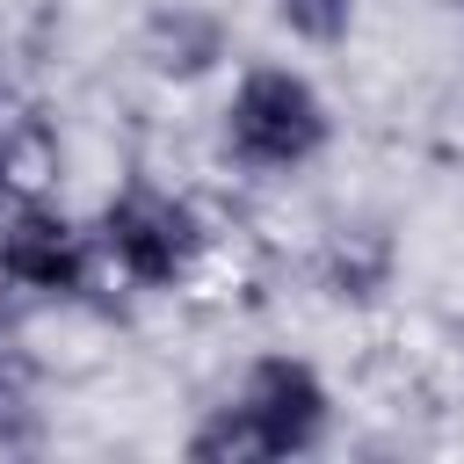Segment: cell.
<instances>
[{
	"label": "cell",
	"mask_w": 464,
	"mask_h": 464,
	"mask_svg": "<svg viewBox=\"0 0 464 464\" xmlns=\"http://www.w3.org/2000/svg\"><path fill=\"white\" fill-rule=\"evenodd\" d=\"M94 254L123 290L174 297L210 261V218L196 210V196H181V188H167L152 174H130L94 210Z\"/></svg>",
	"instance_id": "6da1fadb"
},
{
	"label": "cell",
	"mask_w": 464,
	"mask_h": 464,
	"mask_svg": "<svg viewBox=\"0 0 464 464\" xmlns=\"http://www.w3.org/2000/svg\"><path fill=\"white\" fill-rule=\"evenodd\" d=\"M218 145L239 174H297L334 145V109L319 94V80L304 65L283 58H254L232 72L225 102H218Z\"/></svg>",
	"instance_id": "7a4b0ae2"
},
{
	"label": "cell",
	"mask_w": 464,
	"mask_h": 464,
	"mask_svg": "<svg viewBox=\"0 0 464 464\" xmlns=\"http://www.w3.org/2000/svg\"><path fill=\"white\" fill-rule=\"evenodd\" d=\"M102 254H94V225H80L65 203L51 196H14L0 218V276L14 297H51L72 304L87 297Z\"/></svg>",
	"instance_id": "3957f363"
},
{
	"label": "cell",
	"mask_w": 464,
	"mask_h": 464,
	"mask_svg": "<svg viewBox=\"0 0 464 464\" xmlns=\"http://www.w3.org/2000/svg\"><path fill=\"white\" fill-rule=\"evenodd\" d=\"M225 399L246 413V428H254V442H261V464H276V457H312V450L326 442V428H334V392H326L319 362H304V355H290V348L254 355Z\"/></svg>",
	"instance_id": "277c9868"
},
{
	"label": "cell",
	"mask_w": 464,
	"mask_h": 464,
	"mask_svg": "<svg viewBox=\"0 0 464 464\" xmlns=\"http://www.w3.org/2000/svg\"><path fill=\"white\" fill-rule=\"evenodd\" d=\"M138 58H145L152 80L196 87V80H210V72L232 65V22L210 0H160L138 22Z\"/></svg>",
	"instance_id": "5b68a950"
},
{
	"label": "cell",
	"mask_w": 464,
	"mask_h": 464,
	"mask_svg": "<svg viewBox=\"0 0 464 464\" xmlns=\"http://www.w3.org/2000/svg\"><path fill=\"white\" fill-rule=\"evenodd\" d=\"M319 283H326V297H341V304L384 297V290H392V239H384V232H348V225H341V232L326 239Z\"/></svg>",
	"instance_id": "8992f818"
},
{
	"label": "cell",
	"mask_w": 464,
	"mask_h": 464,
	"mask_svg": "<svg viewBox=\"0 0 464 464\" xmlns=\"http://www.w3.org/2000/svg\"><path fill=\"white\" fill-rule=\"evenodd\" d=\"M268 14H276V22H283L297 44L334 51V44H348V36H355L362 0H268Z\"/></svg>",
	"instance_id": "52a82bcc"
},
{
	"label": "cell",
	"mask_w": 464,
	"mask_h": 464,
	"mask_svg": "<svg viewBox=\"0 0 464 464\" xmlns=\"http://www.w3.org/2000/svg\"><path fill=\"white\" fill-rule=\"evenodd\" d=\"M29 442H36V399H29V377L0 355V457H14Z\"/></svg>",
	"instance_id": "ba28073f"
},
{
	"label": "cell",
	"mask_w": 464,
	"mask_h": 464,
	"mask_svg": "<svg viewBox=\"0 0 464 464\" xmlns=\"http://www.w3.org/2000/svg\"><path fill=\"white\" fill-rule=\"evenodd\" d=\"M22 188H14V174H7V160H0V218H7V203H14Z\"/></svg>",
	"instance_id": "9c48e42d"
},
{
	"label": "cell",
	"mask_w": 464,
	"mask_h": 464,
	"mask_svg": "<svg viewBox=\"0 0 464 464\" xmlns=\"http://www.w3.org/2000/svg\"><path fill=\"white\" fill-rule=\"evenodd\" d=\"M7 304H14V290H7V276H0V334H7Z\"/></svg>",
	"instance_id": "30bf717a"
},
{
	"label": "cell",
	"mask_w": 464,
	"mask_h": 464,
	"mask_svg": "<svg viewBox=\"0 0 464 464\" xmlns=\"http://www.w3.org/2000/svg\"><path fill=\"white\" fill-rule=\"evenodd\" d=\"M428 7H435V14H464V0H428Z\"/></svg>",
	"instance_id": "8fae6325"
}]
</instances>
